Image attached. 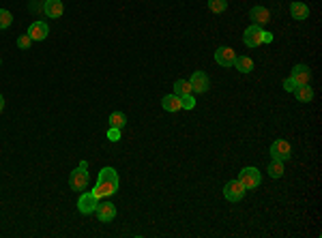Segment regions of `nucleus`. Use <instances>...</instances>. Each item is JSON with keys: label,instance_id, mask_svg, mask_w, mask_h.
<instances>
[{"label": "nucleus", "instance_id": "nucleus-1", "mask_svg": "<svg viewBox=\"0 0 322 238\" xmlns=\"http://www.w3.org/2000/svg\"><path fill=\"white\" fill-rule=\"evenodd\" d=\"M118 184H120L118 172L114 170V168H103V170L99 172V180H97V184H95V189H92V193H95L99 200H101V198H110V195L116 193Z\"/></svg>", "mask_w": 322, "mask_h": 238}, {"label": "nucleus", "instance_id": "nucleus-2", "mask_svg": "<svg viewBox=\"0 0 322 238\" xmlns=\"http://www.w3.org/2000/svg\"><path fill=\"white\" fill-rule=\"evenodd\" d=\"M88 163L86 161H82L80 163V168L71 172L69 176V184H71V189H76V191H84L88 189Z\"/></svg>", "mask_w": 322, "mask_h": 238}, {"label": "nucleus", "instance_id": "nucleus-3", "mask_svg": "<svg viewBox=\"0 0 322 238\" xmlns=\"http://www.w3.org/2000/svg\"><path fill=\"white\" fill-rule=\"evenodd\" d=\"M245 193L247 189L241 184V180H230V182H226V187H224V195H226V200L228 202H241L245 198Z\"/></svg>", "mask_w": 322, "mask_h": 238}, {"label": "nucleus", "instance_id": "nucleus-4", "mask_svg": "<svg viewBox=\"0 0 322 238\" xmlns=\"http://www.w3.org/2000/svg\"><path fill=\"white\" fill-rule=\"evenodd\" d=\"M238 180H241V184L245 189H258V184L262 182V176L256 168H245V170H241Z\"/></svg>", "mask_w": 322, "mask_h": 238}, {"label": "nucleus", "instance_id": "nucleus-5", "mask_svg": "<svg viewBox=\"0 0 322 238\" xmlns=\"http://www.w3.org/2000/svg\"><path fill=\"white\" fill-rule=\"evenodd\" d=\"M271 157L279 159V161H286V159L292 157V146H290L286 140H275L271 144Z\"/></svg>", "mask_w": 322, "mask_h": 238}, {"label": "nucleus", "instance_id": "nucleus-6", "mask_svg": "<svg viewBox=\"0 0 322 238\" xmlns=\"http://www.w3.org/2000/svg\"><path fill=\"white\" fill-rule=\"evenodd\" d=\"M262 33H264V30H262L260 26L252 24V26L245 30V35H243L245 45H247V47H260V45H262Z\"/></svg>", "mask_w": 322, "mask_h": 238}, {"label": "nucleus", "instance_id": "nucleus-7", "mask_svg": "<svg viewBox=\"0 0 322 238\" xmlns=\"http://www.w3.org/2000/svg\"><path fill=\"white\" fill-rule=\"evenodd\" d=\"M97 204H99V198L92 191L90 193H82V198L78 200V210L82 215H90V213H95Z\"/></svg>", "mask_w": 322, "mask_h": 238}, {"label": "nucleus", "instance_id": "nucleus-8", "mask_svg": "<svg viewBox=\"0 0 322 238\" xmlns=\"http://www.w3.org/2000/svg\"><path fill=\"white\" fill-rule=\"evenodd\" d=\"M95 215H97V219L101 223H110L114 217H116V206H114L112 202H101V204H97Z\"/></svg>", "mask_w": 322, "mask_h": 238}, {"label": "nucleus", "instance_id": "nucleus-9", "mask_svg": "<svg viewBox=\"0 0 322 238\" xmlns=\"http://www.w3.org/2000/svg\"><path fill=\"white\" fill-rule=\"evenodd\" d=\"M249 19L256 24V26H266L268 22H271V13H268V9L266 7H252V11H249Z\"/></svg>", "mask_w": 322, "mask_h": 238}, {"label": "nucleus", "instance_id": "nucleus-10", "mask_svg": "<svg viewBox=\"0 0 322 238\" xmlns=\"http://www.w3.org/2000/svg\"><path fill=\"white\" fill-rule=\"evenodd\" d=\"M294 80V84L296 86H307L309 82H311V69L307 65H296L292 69V75H290Z\"/></svg>", "mask_w": 322, "mask_h": 238}, {"label": "nucleus", "instance_id": "nucleus-11", "mask_svg": "<svg viewBox=\"0 0 322 238\" xmlns=\"http://www.w3.org/2000/svg\"><path fill=\"white\" fill-rule=\"evenodd\" d=\"M215 60L219 67H232L234 60H236V54H234L232 47H219L215 51Z\"/></svg>", "mask_w": 322, "mask_h": 238}, {"label": "nucleus", "instance_id": "nucleus-12", "mask_svg": "<svg viewBox=\"0 0 322 238\" xmlns=\"http://www.w3.org/2000/svg\"><path fill=\"white\" fill-rule=\"evenodd\" d=\"M189 84H191V92H206L209 90V75L204 71H195L189 80Z\"/></svg>", "mask_w": 322, "mask_h": 238}, {"label": "nucleus", "instance_id": "nucleus-13", "mask_svg": "<svg viewBox=\"0 0 322 238\" xmlns=\"http://www.w3.org/2000/svg\"><path fill=\"white\" fill-rule=\"evenodd\" d=\"M62 11H65V7H62V0H45L43 3V13L52 19H58L62 17Z\"/></svg>", "mask_w": 322, "mask_h": 238}, {"label": "nucleus", "instance_id": "nucleus-14", "mask_svg": "<svg viewBox=\"0 0 322 238\" xmlns=\"http://www.w3.org/2000/svg\"><path fill=\"white\" fill-rule=\"evenodd\" d=\"M47 33H49V28H47L45 22H33L26 35H28L30 39H33V41H43V39L47 37Z\"/></svg>", "mask_w": 322, "mask_h": 238}, {"label": "nucleus", "instance_id": "nucleus-15", "mask_svg": "<svg viewBox=\"0 0 322 238\" xmlns=\"http://www.w3.org/2000/svg\"><path fill=\"white\" fill-rule=\"evenodd\" d=\"M161 105H163V110L165 112H179V110H183V97H179V95H165L163 97V101H161Z\"/></svg>", "mask_w": 322, "mask_h": 238}, {"label": "nucleus", "instance_id": "nucleus-16", "mask_svg": "<svg viewBox=\"0 0 322 238\" xmlns=\"http://www.w3.org/2000/svg\"><path fill=\"white\" fill-rule=\"evenodd\" d=\"M290 15L294 19H299V22H303V19L309 17V7L305 3H292L290 5Z\"/></svg>", "mask_w": 322, "mask_h": 238}, {"label": "nucleus", "instance_id": "nucleus-17", "mask_svg": "<svg viewBox=\"0 0 322 238\" xmlns=\"http://www.w3.org/2000/svg\"><path fill=\"white\" fill-rule=\"evenodd\" d=\"M294 97L301 101V103H309L311 99H314V90H311V86H296L294 88Z\"/></svg>", "mask_w": 322, "mask_h": 238}, {"label": "nucleus", "instance_id": "nucleus-18", "mask_svg": "<svg viewBox=\"0 0 322 238\" xmlns=\"http://www.w3.org/2000/svg\"><path fill=\"white\" fill-rule=\"evenodd\" d=\"M232 67H236L238 71H241V73H252V71H254V60L247 58V56H241V58L234 60Z\"/></svg>", "mask_w": 322, "mask_h": 238}, {"label": "nucleus", "instance_id": "nucleus-19", "mask_svg": "<svg viewBox=\"0 0 322 238\" xmlns=\"http://www.w3.org/2000/svg\"><path fill=\"white\" fill-rule=\"evenodd\" d=\"M174 95H179V97L191 95V84H189V80H176V82H174Z\"/></svg>", "mask_w": 322, "mask_h": 238}, {"label": "nucleus", "instance_id": "nucleus-20", "mask_svg": "<svg viewBox=\"0 0 322 238\" xmlns=\"http://www.w3.org/2000/svg\"><path fill=\"white\" fill-rule=\"evenodd\" d=\"M268 174L273 176V178H282L284 176V161H279V159H273L271 163H268Z\"/></svg>", "mask_w": 322, "mask_h": 238}, {"label": "nucleus", "instance_id": "nucleus-21", "mask_svg": "<svg viewBox=\"0 0 322 238\" xmlns=\"http://www.w3.org/2000/svg\"><path fill=\"white\" fill-rule=\"evenodd\" d=\"M127 125V116L122 112H112L110 114V127H116V129H122Z\"/></svg>", "mask_w": 322, "mask_h": 238}, {"label": "nucleus", "instance_id": "nucleus-22", "mask_svg": "<svg viewBox=\"0 0 322 238\" xmlns=\"http://www.w3.org/2000/svg\"><path fill=\"white\" fill-rule=\"evenodd\" d=\"M209 9L213 13L219 15V13H224L228 9V0H209Z\"/></svg>", "mask_w": 322, "mask_h": 238}, {"label": "nucleus", "instance_id": "nucleus-23", "mask_svg": "<svg viewBox=\"0 0 322 238\" xmlns=\"http://www.w3.org/2000/svg\"><path fill=\"white\" fill-rule=\"evenodd\" d=\"M13 24V15L11 11H7V9H0V30H5Z\"/></svg>", "mask_w": 322, "mask_h": 238}, {"label": "nucleus", "instance_id": "nucleus-24", "mask_svg": "<svg viewBox=\"0 0 322 238\" xmlns=\"http://www.w3.org/2000/svg\"><path fill=\"white\" fill-rule=\"evenodd\" d=\"M30 45H33V39H30L28 35H22V37L17 39V47H19V49H28Z\"/></svg>", "mask_w": 322, "mask_h": 238}, {"label": "nucleus", "instance_id": "nucleus-25", "mask_svg": "<svg viewBox=\"0 0 322 238\" xmlns=\"http://www.w3.org/2000/svg\"><path fill=\"white\" fill-rule=\"evenodd\" d=\"M193 108H195V99L191 95L183 97V110H193Z\"/></svg>", "mask_w": 322, "mask_h": 238}, {"label": "nucleus", "instance_id": "nucleus-26", "mask_svg": "<svg viewBox=\"0 0 322 238\" xmlns=\"http://www.w3.org/2000/svg\"><path fill=\"white\" fill-rule=\"evenodd\" d=\"M108 140H110V142H118V140H120V129L110 127V131H108Z\"/></svg>", "mask_w": 322, "mask_h": 238}, {"label": "nucleus", "instance_id": "nucleus-27", "mask_svg": "<svg viewBox=\"0 0 322 238\" xmlns=\"http://www.w3.org/2000/svg\"><path fill=\"white\" fill-rule=\"evenodd\" d=\"M284 88H286L288 92H294V88H296V84H294V80H292V77H288V80L284 82Z\"/></svg>", "mask_w": 322, "mask_h": 238}, {"label": "nucleus", "instance_id": "nucleus-28", "mask_svg": "<svg viewBox=\"0 0 322 238\" xmlns=\"http://www.w3.org/2000/svg\"><path fill=\"white\" fill-rule=\"evenodd\" d=\"M30 11H33V13H41V11H43V5L37 3V0H33V3H30Z\"/></svg>", "mask_w": 322, "mask_h": 238}, {"label": "nucleus", "instance_id": "nucleus-29", "mask_svg": "<svg viewBox=\"0 0 322 238\" xmlns=\"http://www.w3.org/2000/svg\"><path fill=\"white\" fill-rule=\"evenodd\" d=\"M271 41H273L271 33H262V43H271Z\"/></svg>", "mask_w": 322, "mask_h": 238}, {"label": "nucleus", "instance_id": "nucleus-30", "mask_svg": "<svg viewBox=\"0 0 322 238\" xmlns=\"http://www.w3.org/2000/svg\"><path fill=\"white\" fill-rule=\"evenodd\" d=\"M5 110V99H3V95H0V112Z\"/></svg>", "mask_w": 322, "mask_h": 238}, {"label": "nucleus", "instance_id": "nucleus-31", "mask_svg": "<svg viewBox=\"0 0 322 238\" xmlns=\"http://www.w3.org/2000/svg\"><path fill=\"white\" fill-rule=\"evenodd\" d=\"M43 3H45V0H43Z\"/></svg>", "mask_w": 322, "mask_h": 238}]
</instances>
